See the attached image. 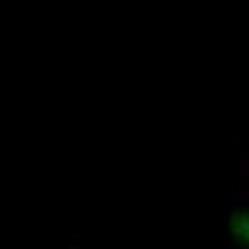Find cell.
I'll return each mask as SVG.
<instances>
[{"label": "cell", "mask_w": 249, "mask_h": 249, "mask_svg": "<svg viewBox=\"0 0 249 249\" xmlns=\"http://www.w3.org/2000/svg\"><path fill=\"white\" fill-rule=\"evenodd\" d=\"M238 186H249V152L241 155V172H238Z\"/></svg>", "instance_id": "obj_3"}, {"label": "cell", "mask_w": 249, "mask_h": 249, "mask_svg": "<svg viewBox=\"0 0 249 249\" xmlns=\"http://www.w3.org/2000/svg\"><path fill=\"white\" fill-rule=\"evenodd\" d=\"M229 203H232V209L249 206V186H235V189L229 192Z\"/></svg>", "instance_id": "obj_2"}, {"label": "cell", "mask_w": 249, "mask_h": 249, "mask_svg": "<svg viewBox=\"0 0 249 249\" xmlns=\"http://www.w3.org/2000/svg\"><path fill=\"white\" fill-rule=\"evenodd\" d=\"M232 232L249 241V206H241L232 212Z\"/></svg>", "instance_id": "obj_1"}]
</instances>
